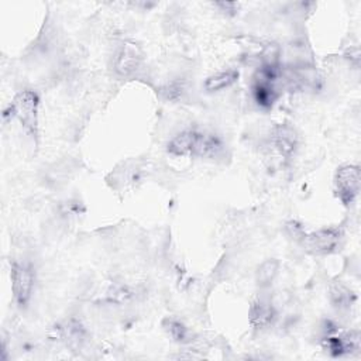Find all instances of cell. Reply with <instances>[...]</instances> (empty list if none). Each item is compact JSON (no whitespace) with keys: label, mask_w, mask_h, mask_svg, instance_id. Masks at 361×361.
Returning <instances> with one entry per match:
<instances>
[{"label":"cell","mask_w":361,"mask_h":361,"mask_svg":"<svg viewBox=\"0 0 361 361\" xmlns=\"http://www.w3.org/2000/svg\"><path fill=\"white\" fill-rule=\"evenodd\" d=\"M254 97L259 106L269 107L275 100V92H274L271 83L258 80L254 87Z\"/></svg>","instance_id":"obj_13"},{"label":"cell","mask_w":361,"mask_h":361,"mask_svg":"<svg viewBox=\"0 0 361 361\" xmlns=\"http://www.w3.org/2000/svg\"><path fill=\"white\" fill-rule=\"evenodd\" d=\"M323 347L334 357L355 353L360 350V333L351 330L338 336H327L323 341Z\"/></svg>","instance_id":"obj_6"},{"label":"cell","mask_w":361,"mask_h":361,"mask_svg":"<svg viewBox=\"0 0 361 361\" xmlns=\"http://www.w3.org/2000/svg\"><path fill=\"white\" fill-rule=\"evenodd\" d=\"M164 327L165 330L169 333V336L179 343H183L188 340V329L185 327L183 323H180L179 320L175 319H166L164 322Z\"/></svg>","instance_id":"obj_14"},{"label":"cell","mask_w":361,"mask_h":361,"mask_svg":"<svg viewBox=\"0 0 361 361\" xmlns=\"http://www.w3.org/2000/svg\"><path fill=\"white\" fill-rule=\"evenodd\" d=\"M195 135H196V130H185V131L176 134L173 138H171V141L166 145L168 152L172 155H178V157L190 155Z\"/></svg>","instance_id":"obj_9"},{"label":"cell","mask_w":361,"mask_h":361,"mask_svg":"<svg viewBox=\"0 0 361 361\" xmlns=\"http://www.w3.org/2000/svg\"><path fill=\"white\" fill-rule=\"evenodd\" d=\"M238 78V72L235 71H221L204 80V89L207 92H219L228 86H231Z\"/></svg>","instance_id":"obj_10"},{"label":"cell","mask_w":361,"mask_h":361,"mask_svg":"<svg viewBox=\"0 0 361 361\" xmlns=\"http://www.w3.org/2000/svg\"><path fill=\"white\" fill-rule=\"evenodd\" d=\"M271 144L281 157L289 158L298 147V134L290 126L279 124L272 131Z\"/></svg>","instance_id":"obj_7"},{"label":"cell","mask_w":361,"mask_h":361,"mask_svg":"<svg viewBox=\"0 0 361 361\" xmlns=\"http://www.w3.org/2000/svg\"><path fill=\"white\" fill-rule=\"evenodd\" d=\"M278 269H279V262L276 259H265L257 269L255 274V281L261 288H267L269 286L275 276L278 275Z\"/></svg>","instance_id":"obj_12"},{"label":"cell","mask_w":361,"mask_h":361,"mask_svg":"<svg viewBox=\"0 0 361 361\" xmlns=\"http://www.w3.org/2000/svg\"><path fill=\"white\" fill-rule=\"evenodd\" d=\"M303 244L317 254H331L340 250L343 243V231L340 228H322L302 237Z\"/></svg>","instance_id":"obj_4"},{"label":"cell","mask_w":361,"mask_h":361,"mask_svg":"<svg viewBox=\"0 0 361 361\" xmlns=\"http://www.w3.org/2000/svg\"><path fill=\"white\" fill-rule=\"evenodd\" d=\"M11 290L18 306H25L34 288V271L25 262H13L11 265Z\"/></svg>","instance_id":"obj_3"},{"label":"cell","mask_w":361,"mask_h":361,"mask_svg":"<svg viewBox=\"0 0 361 361\" xmlns=\"http://www.w3.org/2000/svg\"><path fill=\"white\" fill-rule=\"evenodd\" d=\"M14 116L20 120L23 127L32 135L37 137L38 131V96L32 90L20 92L11 104Z\"/></svg>","instance_id":"obj_1"},{"label":"cell","mask_w":361,"mask_h":361,"mask_svg":"<svg viewBox=\"0 0 361 361\" xmlns=\"http://www.w3.org/2000/svg\"><path fill=\"white\" fill-rule=\"evenodd\" d=\"M63 337L69 343H79L83 338V329L78 322H71L63 327Z\"/></svg>","instance_id":"obj_15"},{"label":"cell","mask_w":361,"mask_h":361,"mask_svg":"<svg viewBox=\"0 0 361 361\" xmlns=\"http://www.w3.org/2000/svg\"><path fill=\"white\" fill-rule=\"evenodd\" d=\"M330 300L338 309H347L355 300V296L351 289H348L341 282H333L330 285Z\"/></svg>","instance_id":"obj_11"},{"label":"cell","mask_w":361,"mask_h":361,"mask_svg":"<svg viewBox=\"0 0 361 361\" xmlns=\"http://www.w3.org/2000/svg\"><path fill=\"white\" fill-rule=\"evenodd\" d=\"M275 309L271 302L265 299H257L250 307V323L254 329H267L275 320Z\"/></svg>","instance_id":"obj_8"},{"label":"cell","mask_w":361,"mask_h":361,"mask_svg":"<svg viewBox=\"0 0 361 361\" xmlns=\"http://www.w3.org/2000/svg\"><path fill=\"white\" fill-rule=\"evenodd\" d=\"M361 175L357 165H343L334 176V188L338 199L344 204H351L360 192Z\"/></svg>","instance_id":"obj_2"},{"label":"cell","mask_w":361,"mask_h":361,"mask_svg":"<svg viewBox=\"0 0 361 361\" xmlns=\"http://www.w3.org/2000/svg\"><path fill=\"white\" fill-rule=\"evenodd\" d=\"M142 63V52L138 45L126 41L114 54L113 68L117 75L128 76L134 73Z\"/></svg>","instance_id":"obj_5"}]
</instances>
